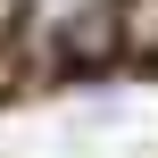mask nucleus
<instances>
[{
  "instance_id": "1",
  "label": "nucleus",
  "mask_w": 158,
  "mask_h": 158,
  "mask_svg": "<svg viewBox=\"0 0 158 158\" xmlns=\"http://www.w3.org/2000/svg\"><path fill=\"white\" fill-rule=\"evenodd\" d=\"M25 42L50 58V67H75V75H100L125 33H117V0H25Z\"/></svg>"
},
{
  "instance_id": "2",
  "label": "nucleus",
  "mask_w": 158,
  "mask_h": 158,
  "mask_svg": "<svg viewBox=\"0 0 158 158\" xmlns=\"http://www.w3.org/2000/svg\"><path fill=\"white\" fill-rule=\"evenodd\" d=\"M117 33H125L133 58H150V67H158V0H117Z\"/></svg>"
}]
</instances>
